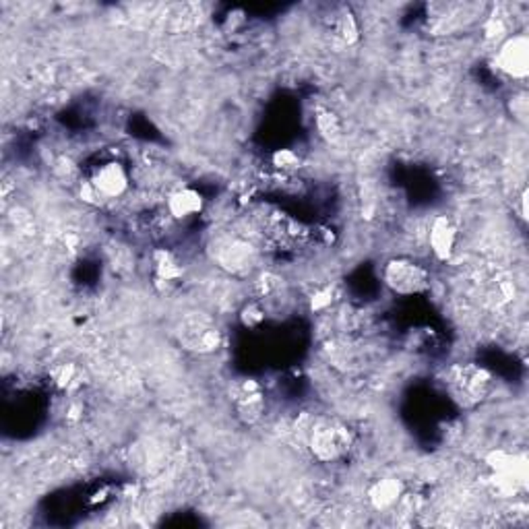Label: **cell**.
<instances>
[{
    "mask_svg": "<svg viewBox=\"0 0 529 529\" xmlns=\"http://www.w3.org/2000/svg\"><path fill=\"white\" fill-rule=\"evenodd\" d=\"M457 240L459 230L456 226V221L446 218V215H436L428 228V247L435 259L443 260V263L451 260V257L456 255Z\"/></svg>",
    "mask_w": 529,
    "mask_h": 529,
    "instance_id": "7",
    "label": "cell"
},
{
    "mask_svg": "<svg viewBox=\"0 0 529 529\" xmlns=\"http://www.w3.org/2000/svg\"><path fill=\"white\" fill-rule=\"evenodd\" d=\"M215 259L228 271L240 273L244 269H250V265L255 263V252H252L250 244L240 240V238H226V240L220 242Z\"/></svg>",
    "mask_w": 529,
    "mask_h": 529,
    "instance_id": "9",
    "label": "cell"
},
{
    "mask_svg": "<svg viewBox=\"0 0 529 529\" xmlns=\"http://www.w3.org/2000/svg\"><path fill=\"white\" fill-rule=\"evenodd\" d=\"M307 441L312 457L329 464L348 453L352 438H349L348 428L338 420H317L309 426Z\"/></svg>",
    "mask_w": 529,
    "mask_h": 529,
    "instance_id": "2",
    "label": "cell"
},
{
    "mask_svg": "<svg viewBox=\"0 0 529 529\" xmlns=\"http://www.w3.org/2000/svg\"><path fill=\"white\" fill-rule=\"evenodd\" d=\"M331 302H333L331 289L329 288L318 289V292H315V296H312V310H325Z\"/></svg>",
    "mask_w": 529,
    "mask_h": 529,
    "instance_id": "17",
    "label": "cell"
},
{
    "mask_svg": "<svg viewBox=\"0 0 529 529\" xmlns=\"http://www.w3.org/2000/svg\"><path fill=\"white\" fill-rule=\"evenodd\" d=\"M317 131L318 135L325 141H329V143H335V141L344 135V126H341L339 116L333 114L329 110H320L317 114Z\"/></svg>",
    "mask_w": 529,
    "mask_h": 529,
    "instance_id": "14",
    "label": "cell"
},
{
    "mask_svg": "<svg viewBox=\"0 0 529 529\" xmlns=\"http://www.w3.org/2000/svg\"><path fill=\"white\" fill-rule=\"evenodd\" d=\"M495 63L498 71L511 79H525L529 74V40L525 34L505 37L496 50Z\"/></svg>",
    "mask_w": 529,
    "mask_h": 529,
    "instance_id": "5",
    "label": "cell"
},
{
    "mask_svg": "<svg viewBox=\"0 0 529 529\" xmlns=\"http://www.w3.org/2000/svg\"><path fill=\"white\" fill-rule=\"evenodd\" d=\"M153 273L155 279L163 283H176L182 278V267L172 252L160 249L153 252Z\"/></svg>",
    "mask_w": 529,
    "mask_h": 529,
    "instance_id": "12",
    "label": "cell"
},
{
    "mask_svg": "<svg viewBox=\"0 0 529 529\" xmlns=\"http://www.w3.org/2000/svg\"><path fill=\"white\" fill-rule=\"evenodd\" d=\"M52 381L63 391H71L79 385V368L73 362H61L52 370Z\"/></svg>",
    "mask_w": 529,
    "mask_h": 529,
    "instance_id": "15",
    "label": "cell"
},
{
    "mask_svg": "<svg viewBox=\"0 0 529 529\" xmlns=\"http://www.w3.org/2000/svg\"><path fill=\"white\" fill-rule=\"evenodd\" d=\"M404 495H406V488L397 478H381V480L372 482L368 488V501L372 505V509H377L381 513L399 506Z\"/></svg>",
    "mask_w": 529,
    "mask_h": 529,
    "instance_id": "10",
    "label": "cell"
},
{
    "mask_svg": "<svg viewBox=\"0 0 529 529\" xmlns=\"http://www.w3.org/2000/svg\"><path fill=\"white\" fill-rule=\"evenodd\" d=\"M333 32L339 37L341 42L346 44H356L358 37H360V27H358V21L354 17V13L349 9H341L333 19Z\"/></svg>",
    "mask_w": 529,
    "mask_h": 529,
    "instance_id": "13",
    "label": "cell"
},
{
    "mask_svg": "<svg viewBox=\"0 0 529 529\" xmlns=\"http://www.w3.org/2000/svg\"><path fill=\"white\" fill-rule=\"evenodd\" d=\"M236 407L238 414L247 422L259 420L265 407V397L260 393V387L257 383H244L236 393Z\"/></svg>",
    "mask_w": 529,
    "mask_h": 529,
    "instance_id": "11",
    "label": "cell"
},
{
    "mask_svg": "<svg viewBox=\"0 0 529 529\" xmlns=\"http://www.w3.org/2000/svg\"><path fill=\"white\" fill-rule=\"evenodd\" d=\"M182 348L195 354H213L221 348V331L211 318L207 317H186L178 329Z\"/></svg>",
    "mask_w": 529,
    "mask_h": 529,
    "instance_id": "4",
    "label": "cell"
},
{
    "mask_svg": "<svg viewBox=\"0 0 529 529\" xmlns=\"http://www.w3.org/2000/svg\"><path fill=\"white\" fill-rule=\"evenodd\" d=\"M203 207H205L203 195H201L197 189H192V186H182V189L172 191L166 201L168 215L178 221L197 218V215L203 211Z\"/></svg>",
    "mask_w": 529,
    "mask_h": 529,
    "instance_id": "8",
    "label": "cell"
},
{
    "mask_svg": "<svg viewBox=\"0 0 529 529\" xmlns=\"http://www.w3.org/2000/svg\"><path fill=\"white\" fill-rule=\"evenodd\" d=\"M488 467L493 469V480L496 484L498 493L509 496L511 493L525 486L527 478V459L525 456H517V453L509 451H493L486 457Z\"/></svg>",
    "mask_w": 529,
    "mask_h": 529,
    "instance_id": "3",
    "label": "cell"
},
{
    "mask_svg": "<svg viewBox=\"0 0 529 529\" xmlns=\"http://www.w3.org/2000/svg\"><path fill=\"white\" fill-rule=\"evenodd\" d=\"M298 155L292 152V149H279V152L273 153V166L279 168L281 172H289V170L298 168Z\"/></svg>",
    "mask_w": 529,
    "mask_h": 529,
    "instance_id": "16",
    "label": "cell"
},
{
    "mask_svg": "<svg viewBox=\"0 0 529 529\" xmlns=\"http://www.w3.org/2000/svg\"><path fill=\"white\" fill-rule=\"evenodd\" d=\"M385 286L397 296H418L430 288V271L414 259L395 257L387 260L383 269Z\"/></svg>",
    "mask_w": 529,
    "mask_h": 529,
    "instance_id": "1",
    "label": "cell"
},
{
    "mask_svg": "<svg viewBox=\"0 0 529 529\" xmlns=\"http://www.w3.org/2000/svg\"><path fill=\"white\" fill-rule=\"evenodd\" d=\"M87 181L100 195L102 203H106V201L121 199L124 192L129 191L131 174L121 162L110 160L95 168V172L92 174V178H87Z\"/></svg>",
    "mask_w": 529,
    "mask_h": 529,
    "instance_id": "6",
    "label": "cell"
}]
</instances>
